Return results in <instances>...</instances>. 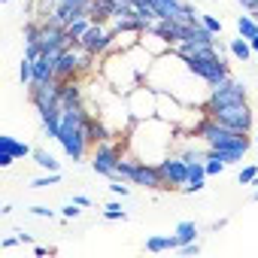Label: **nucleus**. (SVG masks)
Listing matches in <instances>:
<instances>
[{
    "label": "nucleus",
    "mask_w": 258,
    "mask_h": 258,
    "mask_svg": "<svg viewBox=\"0 0 258 258\" xmlns=\"http://www.w3.org/2000/svg\"><path fill=\"white\" fill-rule=\"evenodd\" d=\"M204 167H207V176H219V173H222L228 164H225V161H222L216 152H207V161H204Z\"/></svg>",
    "instance_id": "24"
},
{
    "label": "nucleus",
    "mask_w": 258,
    "mask_h": 258,
    "mask_svg": "<svg viewBox=\"0 0 258 258\" xmlns=\"http://www.w3.org/2000/svg\"><path fill=\"white\" fill-rule=\"evenodd\" d=\"M79 216H82V210H79L76 201H67V204L61 207V219H64V222H73V219H79Z\"/></svg>",
    "instance_id": "30"
},
{
    "label": "nucleus",
    "mask_w": 258,
    "mask_h": 258,
    "mask_svg": "<svg viewBox=\"0 0 258 258\" xmlns=\"http://www.w3.org/2000/svg\"><path fill=\"white\" fill-rule=\"evenodd\" d=\"M16 161H19L16 155H10V152H0V167H13Z\"/></svg>",
    "instance_id": "34"
},
{
    "label": "nucleus",
    "mask_w": 258,
    "mask_h": 258,
    "mask_svg": "<svg viewBox=\"0 0 258 258\" xmlns=\"http://www.w3.org/2000/svg\"><path fill=\"white\" fill-rule=\"evenodd\" d=\"M176 252H179V255H198V252H201V243H198V240H191V243H182Z\"/></svg>",
    "instance_id": "33"
},
{
    "label": "nucleus",
    "mask_w": 258,
    "mask_h": 258,
    "mask_svg": "<svg viewBox=\"0 0 258 258\" xmlns=\"http://www.w3.org/2000/svg\"><path fill=\"white\" fill-rule=\"evenodd\" d=\"M198 234H201V228H198V222H191V219H182V222L176 225L179 243H191V240H198Z\"/></svg>",
    "instance_id": "22"
},
{
    "label": "nucleus",
    "mask_w": 258,
    "mask_h": 258,
    "mask_svg": "<svg viewBox=\"0 0 258 258\" xmlns=\"http://www.w3.org/2000/svg\"><path fill=\"white\" fill-rule=\"evenodd\" d=\"M158 170H161V179H164V191H182L185 188V182H188V161L179 152H167L158 161Z\"/></svg>",
    "instance_id": "8"
},
{
    "label": "nucleus",
    "mask_w": 258,
    "mask_h": 258,
    "mask_svg": "<svg viewBox=\"0 0 258 258\" xmlns=\"http://www.w3.org/2000/svg\"><path fill=\"white\" fill-rule=\"evenodd\" d=\"M201 112H207L210 118L234 127V131H243V134H252V127H255V112H252L249 100L246 103H234V106H219V109H201Z\"/></svg>",
    "instance_id": "6"
},
{
    "label": "nucleus",
    "mask_w": 258,
    "mask_h": 258,
    "mask_svg": "<svg viewBox=\"0 0 258 258\" xmlns=\"http://www.w3.org/2000/svg\"><path fill=\"white\" fill-rule=\"evenodd\" d=\"M255 146H258V134H255Z\"/></svg>",
    "instance_id": "44"
},
{
    "label": "nucleus",
    "mask_w": 258,
    "mask_h": 258,
    "mask_svg": "<svg viewBox=\"0 0 258 258\" xmlns=\"http://www.w3.org/2000/svg\"><path fill=\"white\" fill-rule=\"evenodd\" d=\"M179 246H182V243H179L176 231H173V234H155V237L146 240V252H176Z\"/></svg>",
    "instance_id": "15"
},
{
    "label": "nucleus",
    "mask_w": 258,
    "mask_h": 258,
    "mask_svg": "<svg viewBox=\"0 0 258 258\" xmlns=\"http://www.w3.org/2000/svg\"><path fill=\"white\" fill-rule=\"evenodd\" d=\"M91 4H94V0H61V4H55V7L46 13V19H49L52 25H58V28H67L70 22L88 16V13H91Z\"/></svg>",
    "instance_id": "11"
},
{
    "label": "nucleus",
    "mask_w": 258,
    "mask_h": 258,
    "mask_svg": "<svg viewBox=\"0 0 258 258\" xmlns=\"http://www.w3.org/2000/svg\"><path fill=\"white\" fill-rule=\"evenodd\" d=\"M19 79H22L25 88L34 82V61H31V58H22V64H19Z\"/></svg>",
    "instance_id": "26"
},
{
    "label": "nucleus",
    "mask_w": 258,
    "mask_h": 258,
    "mask_svg": "<svg viewBox=\"0 0 258 258\" xmlns=\"http://www.w3.org/2000/svg\"><path fill=\"white\" fill-rule=\"evenodd\" d=\"M88 28H91V16H82V19H76V22H70V25H67L64 31H67V37H70V40L76 43V40H82V34H85Z\"/></svg>",
    "instance_id": "23"
},
{
    "label": "nucleus",
    "mask_w": 258,
    "mask_h": 258,
    "mask_svg": "<svg viewBox=\"0 0 258 258\" xmlns=\"http://www.w3.org/2000/svg\"><path fill=\"white\" fill-rule=\"evenodd\" d=\"M228 52H231V58H237L240 64H249V61L255 58V52H252V46H249V40H243L240 34H237L234 40H228Z\"/></svg>",
    "instance_id": "18"
},
{
    "label": "nucleus",
    "mask_w": 258,
    "mask_h": 258,
    "mask_svg": "<svg viewBox=\"0 0 258 258\" xmlns=\"http://www.w3.org/2000/svg\"><path fill=\"white\" fill-rule=\"evenodd\" d=\"M140 46H143V49H146L152 58H158V55H167V52L173 49V46H170V43H167L161 34H155L152 28H146V31H143V37H140Z\"/></svg>",
    "instance_id": "13"
},
{
    "label": "nucleus",
    "mask_w": 258,
    "mask_h": 258,
    "mask_svg": "<svg viewBox=\"0 0 258 258\" xmlns=\"http://www.w3.org/2000/svg\"><path fill=\"white\" fill-rule=\"evenodd\" d=\"M28 213L31 216H40V219H55V210L46 207V204H34V207H28Z\"/></svg>",
    "instance_id": "31"
},
{
    "label": "nucleus",
    "mask_w": 258,
    "mask_h": 258,
    "mask_svg": "<svg viewBox=\"0 0 258 258\" xmlns=\"http://www.w3.org/2000/svg\"><path fill=\"white\" fill-rule=\"evenodd\" d=\"M249 46H252V52L258 55V37H252V40H249Z\"/></svg>",
    "instance_id": "40"
},
{
    "label": "nucleus",
    "mask_w": 258,
    "mask_h": 258,
    "mask_svg": "<svg viewBox=\"0 0 258 258\" xmlns=\"http://www.w3.org/2000/svg\"><path fill=\"white\" fill-rule=\"evenodd\" d=\"M173 52L182 55L185 64H188V70H191L198 79H204L210 88L231 76V67L225 64V58L219 55L216 46H201V43H188V40H182V43L173 46Z\"/></svg>",
    "instance_id": "2"
},
{
    "label": "nucleus",
    "mask_w": 258,
    "mask_h": 258,
    "mask_svg": "<svg viewBox=\"0 0 258 258\" xmlns=\"http://www.w3.org/2000/svg\"><path fill=\"white\" fill-rule=\"evenodd\" d=\"M112 37H115V31L106 22H91V28L82 34V40H76V46L85 49L94 58H103L109 52V46H112Z\"/></svg>",
    "instance_id": "9"
},
{
    "label": "nucleus",
    "mask_w": 258,
    "mask_h": 258,
    "mask_svg": "<svg viewBox=\"0 0 258 258\" xmlns=\"http://www.w3.org/2000/svg\"><path fill=\"white\" fill-rule=\"evenodd\" d=\"M19 240H22L25 246H34V234H28V231H19Z\"/></svg>",
    "instance_id": "37"
},
{
    "label": "nucleus",
    "mask_w": 258,
    "mask_h": 258,
    "mask_svg": "<svg viewBox=\"0 0 258 258\" xmlns=\"http://www.w3.org/2000/svg\"><path fill=\"white\" fill-rule=\"evenodd\" d=\"M225 225H228V219H219V222H213V225H210V228H213V231H222V228H225Z\"/></svg>",
    "instance_id": "39"
},
{
    "label": "nucleus",
    "mask_w": 258,
    "mask_h": 258,
    "mask_svg": "<svg viewBox=\"0 0 258 258\" xmlns=\"http://www.w3.org/2000/svg\"><path fill=\"white\" fill-rule=\"evenodd\" d=\"M127 143L124 140H100L91 149V170L106 176V179H118V164L124 158Z\"/></svg>",
    "instance_id": "4"
},
{
    "label": "nucleus",
    "mask_w": 258,
    "mask_h": 258,
    "mask_svg": "<svg viewBox=\"0 0 258 258\" xmlns=\"http://www.w3.org/2000/svg\"><path fill=\"white\" fill-rule=\"evenodd\" d=\"M118 179L131 182V185H143L149 191H161L164 188V179H161V170L158 164H149V161H137L131 155H124L121 164H118ZM115 182V179H112Z\"/></svg>",
    "instance_id": "3"
},
{
    "label": "nucleus",
    "mask_w": 258,
    "mask_h": 258,
    "mask_svg": "<svg viewBox=\"0 0 258 258\" xmlns=\"http://www.w3.org/2000/svg\"><path fill=\"white\" fill-rule=\"evenodd\" d=\"M237 34L243 37V40H252V37H258V22H255V16L249 13V16H237Z\"/></svg>",
    "instance_id": "21"
},
{
    "label": "nucleus",
    "mask_w": 258,
    "mask_h": 258,
    "mask_svg": "<svg viewBox=\"0 0 258 258\" xmlns=\"http://www.w3.org/2000/svg\"><path fill=\"white\" fill-rule=\"evenodd\" d=\"M152 4H155L161 19H173V22H185V25L201 22V13L195 10V4H188V0H152Z\"/></svg>",
    "instance_id": "12"
},
{
    "label": "nucleus",
    "mask_w": 258,
    "mask_h": 258,
    "mask_svg": "<svg viewBox=\"0 0 258 258\" xmlns=\"http://www.w3.org/2000/svg\"><path fill=\"white\" fill-rule=\"evenodd\" d=\"M28 100L34 103L37 112H43V109H58V106H61V79L31 82V85H28Z\"/></svg>",
    "instance_id": "10"
},
{
    "label": "nucleus",
    "mask_w": 258,
    "mask_h": 258,
    "mask_svg": "<svg viewBox=\"0 0 258 258\" xmlns=\"http://www.w3.org/2000/svg\"><path fill=\"white\" fill-rule=\"evenodd\" d=\"M252 201H258V188H255V191H252Z\"/></svg>",
    "instance_id": "41"
},
{
    "label": "nucleus",
    "mask_w": 258,
    "mask_h": 258,
    "mask_svg": "<svg viewBox=\"0 0 258 258\" xmlns=\"http://www.w3.org/2000/svg\"><path fill=\"white\" fill-rule=\"evenodd\" d=\"M31 158H34V164H37V167H43L46 173H58V170H61V161H58L49 149L34 146V155H31Z\"/></svg>",
    "instance_id": "19"
},
{
    "label": "nucleus",
    "mask_w": 258,
    "mask_h": 258,
    "mask_svg": "<svg viewBox=\"0 0 258 258\" xmlns=\"http://www.w3.org/2000/svg\"><path fill=\"white\" fill-rule=\"evenodd\" d=\"M246 97H249V88H246V82L234 79V73H231L228 79H222L219 85H213V88H210V94H207V103H204L201 109H219V106L246 103Z\"/></svg>",
    "instance_id": "5"
},
{
    "label": "nucleus",
    "mask_w": 258,
    "mask_h": 258,
    "mask_svg": "<svg viewBox=\"0 0 258 258\" xmlns=\"http://www.w3.org/2000/svg\"><path fill=\"white\" fill-rule=\"evenodd\" d=\"M19 243H22L19 234H16V237H7V240H4V249H13V246H19Z\"/></svg>",
    "instance_id": "38"
},
{
    "label": "nucleus",
    "mask_w": 258,
    "mask_h": 258,
    "mask_svg": "<svg viewBox=\"0 0 258 258\" xmlns=\"http://www.w3.org/2000/svg\"><path fill=\"white\" fill-rule=\"evenodd\" d=\"M252 16H255V22H258V10H255V13H252Z\"/></svg>",
    "instance_id": "43"
},
{
    "label": "nucleus",
    "mask_w": 258,
    "mask_h": 258,
    "mask_svg": "<svg viewBox=\"0 0 258 258\" xmlns=\"http://www.w3.org/2000/svg\"><path fill=\"white\" fill-rule=\"evenodd\" d=\"M73 201H76L79 207H94V201H91L88 195H73Z\"/></svg>",
    "instance_id": "36"
},
{
    "label": "nucleus",
    "mask_w": 258,
    "mask_h": 258,
    "mask_svg": "<svg viewBox=\"0 0 258 258\" xmlns=\"http://www.w3.org/2000/svg\"><path fill=\"white\" fill-rule=\"evenodd\" d=\"M58 182H61V170H58V173H46V176L31 179V188H52V185H58Z\"/></svg>",
    "instance_id": "27"
},
{
    "label": "nucleus",
    "mask_w": 258,
    "mask_h": 258,
    "mask_svg": "<svg viewBox=\"0 0 258 258\" xmlns=\"http://www.w3.org/2000/svg\"><path fill=\"white\" fill-rule=\"evenodd\" d=\"M127 97V109H131V118L134 121H143V118H155L158 115V91L149 88V85H137L124 94Z\"/></svg>",
    "instance_id": "7"
},
{
    "label": "nucleus",
    "mask_w": 258,
    "mask_h": 258,
    "mask_svg": "<svg viewBox=\"0 0 258 258\" xmlns=\"http://www.w3.org/2000/svg\"><path fill=\"white\" fill-rule=\"evenodd\" d=\"M103 219H109V222H124V219H127V213L121 210V204H118V201H109V204L103 207Z\"/></svg>",
    "instance_id": "25"
},
{
    "label": "nucleus",
    "mask_w": 258,
    "mask_h": 258,
    "mask_svg": "<svg viewBox=\"0 0 258 258\" xmlns=\"http://www.w3.org/2000/svg\"><path fill=\"white\" fill-rule=\"evenodd\" d=\"M204 188H207V167H204V161H188V182H185L182 191L198 195Z\"/></svg>",
    "instance_id": "14"
},
{
    "label": "nucleus",
    "mask_w": 258,
    "mask_h": 258,
    "mask_svg": "<svg viewBox=\"0 0 258 258\" xmlns=\"http://www.w3.org/2000/svg\"><path fill=\"white\" fill-rule=\"evenodd\" d=\"M201 25H204L207 31H213L216 37L222 34V19H219V16H213V13H201Z\"/></svg>",
    "instance_id": "29"
},
{
    "label": "nucleus",
    "mask_w": 258,
    "mask_h": 258,
    "mask_svg": "<svg viewBox=\"0 0 258 258\" xmlns=\"http://www.w3.org/2000/svg\"><path fill=\"white\" fill-rule=\"evenodd\" d=\"M82 100H85V91H82V85L76 79L61 82V106H79Z\"/></svg>",
    "instance_id": "17"
},
{
    "label": "nucleus",
    "mask_w": 258,
    "mask_h": 258,
    "mask_svg": "<svg viewBox=\"0 0 258 258\" xmlns=\"http://www.w3.org/2000/svg\"><path fill=\"white\" fill-rule=\"evenodd\" d=\"M49 4H52V7H55V4H61V0H49Z\"/></svg>",
    "instance_id": "42"
},
{
    "label": "nucleus",
    "mask_w": 258,
    "mask_h": 258,
    "mask_svg": "<svg viewBox=\"0 0 258 258\" xmlns=\"http://www.w3.org/2000/svg\"><path fill=\"white\" fill-rule=\"evenodd\" d=\"M237 182H240V185H258V167H255V164H246V167L240 170Z\"/></svg>",
    "instance_id": "28"
},
{
    "label": "nucleus",
    "mask_w": 258,
    "mask_h": 258,
    "mask_svg": "<svg viewBox=\"0 0 258 258\" xmlns=\"http://www.w3.org/2000/svg\"><path fill=\"white\" fill-rule=\"evenodd\" d=\"M191 137H198V140H201L210 152H216L225 164H240V161L246 158V152L255 146L252 134L234 131V127H228V124H222V121H216V118H210V115H204V118L198 121V127L191 131Z\"/></svg>",
    "instance_id": "1"
},
{
    "label": "nucleus",
    "mask_w": 258,
    "mask_h": 258,
    "mask_svg": "<svg viewBox=\"0 0 258 258\" xmlns=\"http://www.w3.org/2000/svg\"><path fill=\"white\" fill-rule=\"evenodd\" d=\"M237 4H240L246 13H255V10H258V0H237Z\"/></svg>",
    "instance_id": "35"
},
{
    "label": "nucleus",
    "mask_w": 258,
    "mask_h": 258,
    "mask_svg": "<svg viewBox=\"0 0 258 258\" xmlns=\"http://www.w3.org/2000/svg\"><path fill=\"white\" fill-rule=\"evenodd\" d=\"M0 4H10V0H0Z\"/></svg>",
    "instance_id": "45"
},
{
    "label": "nucleus",
    "mask_w": 258,
    "mask_h": 258,
    "mask_svg": "<svg viewBox=\"0 0 258 258\" xmlns=\"http://www.w3.org/2000/svg\"><path fill=\"white\" fill-rule=\"evenodd\" d=\"M0 152H10V155H16V158H28V155H34V146L16 140V137H10V134H0Z\"/></svg>",
    "instance_id": "16"
},
{
    "label": "nucleus",
    "mask_w": 258,
    "mask_h": 258,
    "mask_svg": "<svg viewBox=\"0 0 258 258\" xmlns=\"http://www.w3.org/2000/svg\"><path fill=\"white\" fill-rule=\"evenodd\" d=\"M109 191L118 195V198H127V195H131V185H124V179H115V182L109 185Z\"/></svg>",
    "instance_id": "32"
},
{
    "label": "nucleus",
    "mask_w": 258,
    "mask_h": 258,
    "mask_svg": "<svg viewBox=\"0 0 258 258\" xmlns=\"http://www.w3.org/2000/svg\"><path fill=\"white\" fill-rule=\"evenodd\" d=\"M49 79H55V61L40 55L34 61V82H49Z\"/></svg>",
    "instance_id": "20"
}]
</instances>
